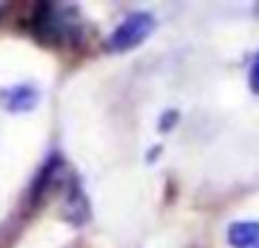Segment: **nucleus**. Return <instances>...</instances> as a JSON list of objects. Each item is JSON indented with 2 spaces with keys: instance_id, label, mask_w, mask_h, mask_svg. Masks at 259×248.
Masks as SVG:
<instances>
[{
  "instance_id": "nucleus-3",
  "label": "nucleus",
  "mask_w": 259,
  "mask_h": 248,
  "mask_svg": "<svg viewBox=\"0 0 259 248\" xmlns=\"http://www.w3.org/2000/svg\"><path fill=\"white\" fill-rule=\"evenodd\" d=\"M0 103L7 112H30L39 103V91L32 85H14L0 91Z\"/></svg>"
},
{
  "instance_id": "nucleus-2",
  "label": "nucleus",
  "mask_w": 259,
  "mask_h": 248,
  "mask_svg": "<svg viewBox=\"0 0 259 248\" xmlns=\"http://www.w3.org/2000/svg\"><path fill=\"white\" fill-rule=\"evenodd\" d=\"M152 16L150 14H132L127 16L121 25L114 30L112 39H109V48L112 50H130L139 46L148 34L152 32Z\"/></svg>"
},
{
  "instance_id": "nucleus-5",
  "label": "nucleus",
  "mask_w": 259,
  "mask_h": 248,
  "mask_svg": "<svg viewBox=\"0 0 259 248\" xmlns=\"http://www.w3.org/2000/svg\"><path fill=\"white\" fill-rule=\"evenodd\" d=\"M250 87L259 94V55L255 57V64H252V71H250Z\"/></svg>"
},
{
  "instance_id": "nucleus-4",
  "label": "nucleus",
  "mask_w": 259,
  "mask_h": 248,
  "mask_svg": "<svg viewBox=\"0 0 259 248\" xmlns=\"http://www.w3.org/2000/svg\"><path fill=\"white\" fill-rule=\"evenodd\" d=\"M230 241L237 248H250L259 244V226L257 223H234L230 228Z\"/></svg>"
},
{
  "instance_id": "nucleus-1",
  "label": "nucleus",
  "mask_w": 259,
  "mask_h": 248,
  "mask_svg": "<svg viewBox=\"0 0 259 248\" xmlns=\"http://www.w3.org/2000/svg\"><path fill=\"white\" fill-rule=\"evenodd\" d=\"M32 32L36 39H41L48 46L66 44L77 32V16L68 5L41 3L32 18Z\"/></svg>"
}]
</instances>
